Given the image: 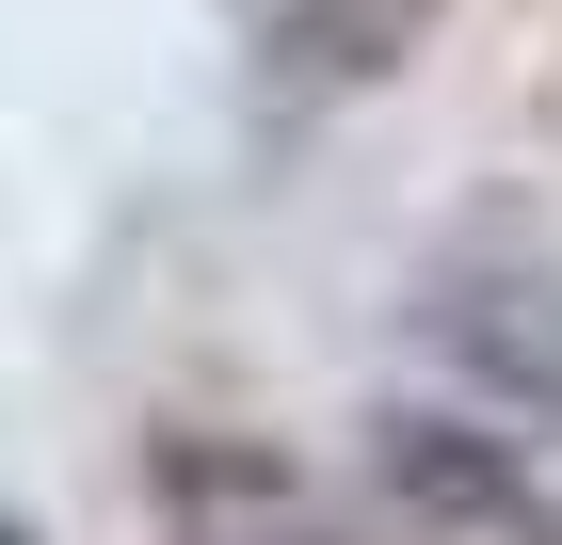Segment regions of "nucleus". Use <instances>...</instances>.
Returning <instances> with one entry per match:
<instances>
[{
    "instance_id": "nucleus-1",
    "label": "nucleus",
    "mask_w": 562,
    "mask_h": 545,
    "mask_svg": "<svg viewBox=\"0 0 562 545\" xmlns=\"http://www.w3.org/2000/svg\"><path fill=\"white\" fill-rule=\"evenodd\" d=\"M418 353L467 418L562 450V257L530 225H450L418 257Z\"/></svg>"
},
{
    "instance_id": "nucleus-2",
    "label": "nucleus",
    "mask_w": 562,
    "mask_h": 545,
    "mask_svg": "<svg viewBox=\"0 0 562 545\" xmlns=\"http://www.w3.org/2000/svg\"><path fill=\"white\" fill-rule=\"evenodd\" d=\"M161 545H402L258 433H161Z\"/></svg>"
},
{
    "instance_id": "nucleus-3",
    "label": "nucleus",
    "mask_w": 562,
    "mask_h": 545,
    "mask_svg": "<svg viewBox=\"0 0 562 545\" xmlns=\"http://www.w3.org/2000/svg\"><path fill=\"white\" fill-rule=\"evenodd\" d=\"M434 16H450V0H273V33H258V96H273V113L370 96V81H402V65L434 48Z\"/></svg>"
},
{
    "instance_id": "nucleus-4",
    "label": "nucleus",
    "mask_w": 562,
    "mask_h": 545,
    "mask_svg": "<svg viewBox=\"0 0 562 545\" xmlns=\"http://www.w3.org/2000/svg\"><path fill=\"white\" fill-rule=\"evenodd\" d=\"M0 545H33V513H0Z\"/></svg>"
}]
</instances>
